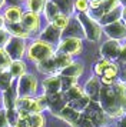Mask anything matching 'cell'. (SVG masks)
I'll return each instance as SVG.
<instances>
[{
	"instance_id": "cell-1",
	"label": "cell",
	"mask_w": 126,
	"mask_h": 127,
	"mask_svg": "<svg viewBox=\"0 0 126 127\" xmlns=\"http://www.w3.org/2000/svg\"><path fill=\"white\" fill-rule=\"evenodd\" d=\"M55 53H56V47L52 46L47 41L39 39V37H36L34 40H32L30 44H27L26 57H27L29 62L37 64L47 60V59H50Z\"/></svg>"
},
{
	"instance_id": "cell-2",
	"label": "cell",
	"mask_w": 126,
	"mask_h": 127,
	"mask_svg": "<svg viewBox=\"0 0 126 127\" xmlns=\"http://www.w3.org/2000/svg\"><path fill=\"white\" fill-rule=\"evenodd\" d=\"M74 17L77 19L82 24L83 29V34L85 39L90 43H96L102 39L103 34V27L102 24L99 23V20H96L95 17H92L90 13H79L74 14Z\"/></svg>"
},
{
	"instance_id": "cell-3",
	"label": "cell",
	"mask_w": 126,
	"mask_h": 127,
	"mask_svg": "<svg viewBox=\"0 0 126 127\" xmlns=\"http://www.w3.org/2000/svg\"><path fill=\"white\" fill-rule=\"evenodd\" d=\"M16 92L19 97H36L37 89H39V80L32 73H26L20 79H17L16 83Z\"/></svg>"
},
{
	"instance_id": "cell-4",
	"label": "cell",
	"mask_w": 126,
	"mask_h": 127,
	"mask_svg": "<svg viewBox=\"0 0 126 127\" xmlns=\"http://www.w3.org/2000/svg\"><path fill=\"white\" fill-rule=\"evenodd\" d=\"M83 39L82 37H73V36H63L62 40L59 41L56 46L57 53H63V54H69L72 57L80 56L83 52Z\"/></svg>"
},
{
	"instance_id": "cell-5",
	"label": "cell",
	"mask_w": 126,
	"mask_h": 127,
	"mask_svg": "<svg viewBox=\"0 0 126 127\" xmlns=\"http://www.w3.org/2000/svg\"><path fill=\"white\" fill-rule=\"evenodd\" d=\"M3 49L10 56L11 60H23V57L26 56V52H27V44H26L24 39L11 36Z\"/></svg>"
},
{
	"instance_id": "cell-6",
	"label": "cell",
	"mask_w": 126,
	"mask_h": 127,
	"mask_svg": "<svg viewBox=\"0 0 126 127\" xmlns=\"http://www.w3.org/2000/svg\"><path fill=\"white\" fill-rule=\"evenodd\" d=\"M120 53H122V41L112 40V39H108L105 43H102L99 49V56L102 59H108L110 62H119Z\"/></svg>"
},
{
	"instance_id": "cell-7",
	"label": "cell",
	"mask_w": 126,
	"mask_h": 127,
	"mask_svg": "<svg viewBox=\"0 0 126 127\" xmlns=\"http://www.w3.org/2000/svg\"><path fill=\"white\" fill-rule=\"evenodd\" d=\"M20 23L30 33V36H34V34L39 36V33L42 32V16L39 13L24 12Z\"/></svg>"
},
{
	"instance_id": "cell-8",
	"label": "cell",
	"mask_w": 126,
	"mask_h": 127,
	"mask_svg": "<svg viewBox=\"0 0 126 127\" xmlns=\"http://www.w3.org/2000/svg\"><path fill=\"white\" fill-rule=\"evenodd\" d=\"M42 90L46 96H53L57 93H63V81L60 74H53L47 76L46 79H43L42 81Z\"/></svg>"
},
{
	"instance_id": "cell-9",
	"label": "cell",
	"mask_w": 126,
	"mask_h": 127,
	"mask_svg": "<svg viewBox=\"0 0 126 127\" xmlns=\"http://www.w3.org/2000/svg\"><path fill=\"white\" fill-rule=\"evenodd\" d=\"M102 27H103V34L106 36L108 39L118 40V41L126 40V26L122 20L116 22V23H112V24L102 26Z\"/></svg>"
},
{
	"instance_id": "cell-10",
	"label": "cell",
	"mask_w": 126,
	"mask_h": 127,
	"mask_svg": "<svg viewBox=\"0 0 126 127\" xmlns=\"http://www.w3.org/2000/svg\"><path fill=\"white\" fill-rule=\"evenodd\" d=\"M39 39H42V40L47 41V43H50L52 46L56 47L57 44H59V41L62 40L63 37V32L62 30H59L57 27H55L52 23H47L42 29V32L39 33V36H37Z\"/></svg>"
},
{
	"instance_id": "cell-11",
	"label": "cell",
	"mask_w": 126,
	"mask_h": 127,
	"mask_svg": "<svg viewBox=\"0 0 126 127\" xmlns=\"http://www.w3.org/2000/svg\"><path fill=\"white\" fill-rule=\"evenodd\" d=\"M83 89H85L86 96L90 98L92 101H99L100 92H102V83H100V79H99L97 76L92 74L90 77L85 81Z\"/></svg>"
},
{
	"instance_id": "cell-12",
	"label": "cell",
	"mask_w": 126,
	"mask_h": 127,
	"mask_svg": "<svg viewBox=\"0 0 126 127\" xmlns=\"http://www.w3.org/2000/svg\"><path fill=\"white\" fill-rule=\"evenodd\" d=\"M16 107H17V110L29 111L30 114H33V113H43V110H42V107H40V104L36 97H17Z\"/></svg>"
},
{
	"instance_id": "cell-13",
	"label": "cell",
	"mask_w": 126,
	"mask_h": 127,
	"mask_svg": "<svg viewBox=\"0 0 126 127\" xmlns=\"http://www.w3.org/2000/svg\"><path fill=\"white\" fill-rule=\"evenodd\" d=\"M85 73V63L83 62H79V60H73L72 63L66 66L64 69L59 73L62 77H70V79H76L79 80L80 77Z\"/></svg>"
},
{
	"instance_id": "cell-14",
	"label": "cell",
	"mask_w": 126,
	"mask_h": 127,
	"mask_svg": "<svg viewBox=\"0 0 126 127\" xmlns=\"http://www.w3.org/2000/svg\"><path fill=\"white\" fill-rule=\"evenodd\" d=\"M23 14H24V12H23L22 6H7L4 9L3 17H4V20H6V24L20 23Z\"/></svg>"
},
{
	"instance_id": "cell-15",
	"label": "cell",
	"mask_w": 126,
	"mask_h": 127,
	"mask_svg": "<svg viewBox=\"0 0 126 127\" xmlns=\"http://www.w3.org/2000/svg\"><path fill=\"white\" fill-rule=\"evenodd\" d=\"M7 70L10 71V74L13 76V79L17 80V79H20L22 76H24L27 73V64H26L24 60H13Z\"/></svg>"
},
{
	"instance_id": "cell-16",
	"label": "cell",
	"mask_w": 126,
	"mask_h": 127,
	"mask_svg": "<svg viewBox=\"0 0 126 127\" xmlns=\"http://www.w3.org/2000/svg\"><path fill=\"white\" fill-rule=\"evenodd\" d=\"M6 30L10 33V36H14V37H20V39H29L32 37L30 33L22 26V23H11V24H6Z\"/></svg>"
},
{
	"instance_id": "cell-17",
	"label": "cell",
	"mask_w": 126,
	"mask_h": 127,
	"mask_svg": "<svg viewBox=\"0 0 126 127\" xmlns=\"http://www.w3.org/2000/svg\"><path fill=\"white\" fill-rule=\"evenodd\" d=\"M60 9L52 1V0H47V3H46V7H45V10H43V14H45V19H46V22L47 23H52L55 19L60 14Z\"/></svg>"
},
{
	"instance_id": "cell-18",
	"label": "cell",
	"mask_w": 126,
	"mask_h": 127,
	"mask_svg": "<svg viewBox=\"0 0 126 127\" xmlns=\"http://www.w3.org/2000/svg\"><path fill=\"white\" fill-rule=\"evenodd\" d=\"M46 3H47V0H26L24 1V7H26L27 12L42 14L46 7Z\"/></svg>"
},
{
	"instance_id": "cell-19",
	"label": "cell",
	"mask_w": 126,
	"mask_h": 127,
	"mask_svg": "<svg viewBox=\"0 0 126 127\" xmlns=\"http://www.w3.org/2000/svg\"><path fill=\"white\" fill-rule=\"evenodd\" d=\"M72 17H73V16H69V14L60 13V14H59L53 22H52V24H53L55 27H57L59 30L64 32V30L67 29V26L70 24V22H72Z\"/></svg>"
},
{
	"instance_id": "cell-20",
	"label": "cell",
	"mask_w": 126,
	"mask_h": 127,
	"mask_svg": "<svg viewBox=\"0 0 126 127\" xmlns=\"http://www.w3.org/2000/svg\"><path fill=\"white\" fill-rule=\"evenodd\" d=\"M26 121L29 127H46V116L43 113H33Z\"/></svg>"
},
{
	"instance_id": "cell-21",
	"label": "cell",
	"mask_w": 126,
	"mask_h": 127,
	"mask_svg": "<svg viewBox=\"0 0 126 127\" xmlns=\"http://www.w3.org/2000/svg\"><path fill=\"white\" fill-rule=\"evenodd\" d=\"M56 4L60 12L69 16H74V10H73V0H52Z\"/></svg>"
},
{
	"instance_id": "cell-22",
	"label": "cell",
	"mask_w": 126,
	"mask_h": 127,
	"mask_svg": "<svg viewBox=\"0 0 126 127\" xmlns=\"http://www.w3.org/2000/svg\"><path fill=\"white\" fill-rule=\"evenodd\" d=\"M120 71H122V66H120L119 62H110L108 69L105 70L103 76H108V77L113 79V80H118L120 76Z\"/></svg>"
},
{
	"instance_id": "cell-23",
	"label": "cell",
	"mask_w": 126,
	"mask_h": 127,
	"mask_svg": "<svg viewBox=\"0 0 126 127\" xmlns=\"http://www.w3.org/2000/svg\"><path fill=\"white\" fill-rule=\"evenodd\" d=\"M14 79H13V76L10 74V71L9 70H4V71H1L0 73V90H7L9 87H11L14 84Z\"/></svg>"
},
{
	"instance_id": "cell-24",
	"label": "cell",
	"mask_w": 126,
	"mask_h": 127,
	"mask_svg": "<svg viewBox=\"0 0 126 127\" xmlns=\"http://www.w3.org/2000/svg\"><path fill=\"white\" fill-rule=\"evenodd\" d=\"M109 64H110V60L100 57L97 62H95V64H93V74L97 76V77H102L103 73H105V70L108 69Z\"/></svg>"
},
{
	"instance_id": "cell-25",
	"label": "cell",
	"mask_w": 126,
	"mask_h": 127,
	"mask_svg": "<svg viewBox=\"0 0 126 127\" xmlns=\"http://www.w3.org/2000/svg\"><path fill=\"white\" fill-rule=\"evenodd\" d=\"M73 10H74V14H79V13H89L90 12L89 0H73Z\"/></svg>"
},
{
	"instance_id": "cell-26",
	"label": "cell",
	"mask_w": 126,
	"mask_h": 127,
	"mask_svg": "<svg viewBox=\"0 0 126 127\" xmlns=\"http://www.w3.org/2000/svg\"><path fill=\"white\" fill-rule=\"evenodd\" d=\"M10 37H11V36H10V33L6 30V27L0 30V47H4V44L9 41Z\"/></svg>"
},
{
	"instance_id": "cell-27",
	"label": "cell",
	"mask_w": 126,
	"mask_h": 127,
	"mask_svg": "<svg viewBox=\"0 0 126 127\" xmlns=\"http://www.w3.org/2000/svg\"><path fill=\"white\" fill-rule=\"evenodd\" d=\"M0 127H9L7 124V117H6V110L0 109Z\"/></svg>"
},
{
	"instance_id": "cell-28",
	"label": "cell",
	"mask_w": 126,
	"mask_h": 127,
	"mask_svg": "<svg viewBox=\"0 0 126 127\" xmlns=\"http://www.w3.org/2000/svg\"><path fill=\"white\" fill-rule=\"evenodd\" d=\"M120 13H122V22H126V4L120 7Z\"/></svg>"
},
{
	"instance_id": "cell-29",
	"label": "cell",
	"mask_w": 126,
	"mask_h": 127,
	"mask_svg": "<svg viewBox=\"0 0 126 127\" xmlns=\"http://www.w3.org/2000/svg\"><path fill=\"white\" fill-rule=\"evenodd\" d=\"M14 127H29V124H27V121L26 120H19Z\"/></svg>"
},
{
	"instance_id": "cell-30",
	"label": "cell",
	"mask_w": 126,
	"mask_h": 127,
	"mask_svg": "<svg viewBox=\"0 0 126 127\" xmlns=\"http://www.w3.org/2000/svg\"><path fill=\"white\" fill-rule=\"evenodd\" d=\"M6 1H9V6H20L22 3V0H6Z\"/></svg>"
},
{
	"instance_id": "cell-31",
	"label": "cell",
	"mask_w": 126,
	"mask_h": 127,
	"mask_svg": "<svg viewBox=\"0 0 126 127\" xmlns=\"http://www.w3.org/2000/svg\"><path fill=\"white\" fill-rule=\"evenodd\" d=\"M4 27H6V20H4V17L0 14V30L4 29Z\"/></svg>"
},
{
	"instance_id": "cell-32",
	"label": "cell",
	"mask_w": 126,
	"mask_h": 127,
	"mask_svg": "<svg viewBox=\"0 0 126 127\" xmlns=\"http://www.w3.org/2000/svg\"><path fill=\"white\" fill-rule=\"evenodd\" d=\"M4 3H6V0H0V9L4 6Z\"/></svg>"
},
{
	"instance_id": "cell-33",
	"label": "cell",
	"mask_w": 126,
	"mask_h": 127,
	"mask_svg": "<svg viewBox=\"0 0 126 127\" xmlns=\"http://www.w3.org/2000/svg\"><path fill=\"white\" fill-rule=\"evenodd\" d=\"M123 23H125V26H126V22H123Z\"/></svg>"
},
{
	"instance_id": "cell-34",
	"label": "cell",
	"mask_w": 126,
	"mask_h": 127,
	"mask_svg": "<svg viewBox=\"0 0 126 127\" xmlns=\"http://www.w3.org/2000/svg\"><path fill=\"white\" fill-rule=\"evenodd\" d=\"M103 127H109V126H103Z\"/></svg>"
},
{
	"instance_id": "cell-35",
	"label": "cell",
	"mask_w": 126,
	"mask_h": 127,
	"mask_svg": "<svg viewBox=\"0 0 126 127\" xmlns=\"http://www.w3.org/2000/svg\"><path fill=\"white\" fill-rule=\"evenodd\" d=\"M22 1H26V0H22Z\"/></svg>"
}]
</instances>
